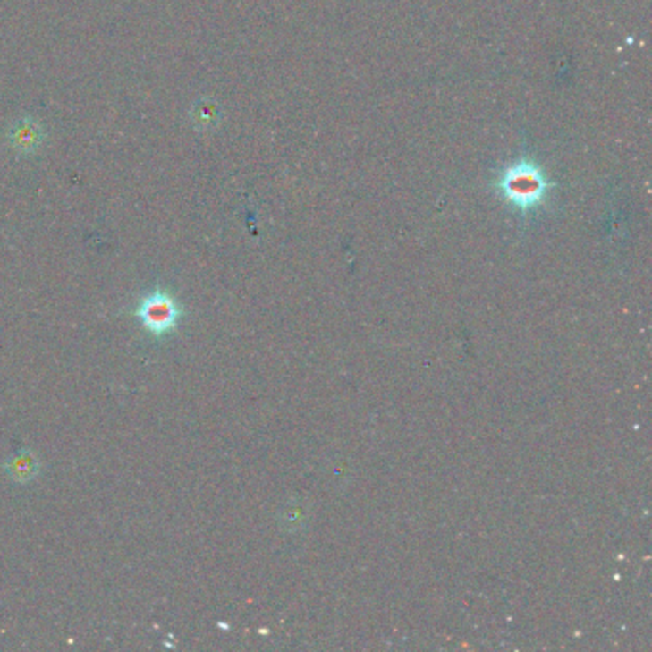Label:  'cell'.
<instances>
[{
	"label": "cell",
	"instance_id": "1",
	"mask_svg": "<svg viewBox=\"0 0 652 652\" xmlns=\"http://www.w3.org/2000/svg\"><path fill=\"white\" fill-rule=\"evenodd\" d=\"M134 316L151 337L161 339L176 331L182 320V307L169 291L156 289L140 299Z\"/></svg>",
	"mask_w": 652,
	"mask_h": 652
},
{
	"label": "cell",
	"instance_id": "2",
	"mask_svg": "<svg viewBox=\"0 0 652 652\" xmlns=\"http://www.w3.org/2000/svg\"><path fill=\"white\" fill-rule=\"evenodd\" d=\"M504 190L512 203H517L522 209H529V207L542 199L546 191V180L530 166H524V169L509 173L504 182Z\"/></svg>",
	"mask_w": 652,
	"mask_h": 652
},
{
	"label": "cell",
	"instance_id": "3",
	"mask_svg": "<svg viewBox=\"0 0 652 652\" xmlns=\"http://www.w3.org/2000/svg\"><path fill=\"white\" fill-rule=\"evenodd\" d=\"M10 144L20 154H33L43 144V129L33 119H21L13 124L10 132Z\"/></svg>",
	"mask_w": 652,
	"mask_h": 652
},
{
	"label": "cell",
	"instance_id": "4",
	"mask_svg": "<svg viewBox=\"0 0 652 652\" xmlns=\"http://www.w3.org/2000/svg\"><path fill=\"white\" fill-rule=\"evenodd\" d=\"M4 467L8 470V475L20 484L33 480L38 473V461L31 452H21L12 455Z\"/></svg>",
	"mask_w": 652,
	"mask_h": 652
}]
</instances>
